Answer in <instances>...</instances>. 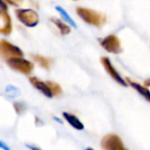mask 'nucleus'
<instances>
[{
	"mask_svg": "<svg viewBox=\"0 0 150 150\" xmlns=\"http://www.w3.org/2000/svg\"><path fill=\"white\" fill-rule=\"evenodd\" d=\"M78 17L88 23V25L96 26V27H101L105 24L106 22V18L103 16L102 13H98L96 11H93L90 8H86V7H77L76 9Z\"/></svg>",
	"mask_w": 150,
	"mask_h": 150,
	"instance_id": "f257e3e1",
	"label": "nucleus"
},
{
	"mask_svg": "<svg viewBox=\"0 0 150 150\" xmlns=\"http://www.w3.org/2000/svg\"><path fill=\"white\" fill-rule=\"evenodd\" d=\"M5 62L11 70L24 75H29L34 69V63L26 60L23 57H15V58L7 59L5 60Z\"/></svg>",
	"mask_w": 150,
	"mask_h": 150,
	"instance_id": "f03ea898",
	"label": "nucleus"
},
{
	"mask_svg": "<svg viewBox=\"0 0 150 150\" xmlns=\"http://www.w3.org/2000/svg\"><path fill=\"white\" fill-rule=\"evenodd\" d=\"M16 16H17L18 20L26 27L33 28L39 23V16L33 9L19 8L16 11Z\"/></svg>",
	"mask_w": 150,
	"mask_h": 150,
	"instance_id": "7ed1b4c3",
	"label": "nucleus"
},
{
	"mask_svg": "<svg viewBox=\"0 0 150 150\" xmlns=\"http://www.w3.org/2000/svg\"><path fill=\"white\" fill-rule=\"evenodd\" d=\"M101 147L103 150H129L125 147L121 138L115 134L105 135L101 140Z\"/></svg>",
	"mask_w": 150,
	"mask_h": 150,
	"instance_id": "20e7f679",
	"label": "nucleus"
},
{
	"mask_svg": "<svg viewBox=\"0 0 150 150\" xmlns=\"http://www.w3.org/2000/svg\"><path fill=\"white\" fill-rule=\"evenodd\" d=\"M24 52L19 46L15 45L11 42L5 39L0 40V59L7 60V59L15 58V57H23Z\"/></svg>",
	"mask_w": 150,
	"mask_h": 150,
	"instance_id": "39448f33",
	"label": "nucleus"
},
{
	"mask_svg": "<svg viewBox=\"0 0 150 150\" xmlns=\"http://www.w3.org/2000/svg\"><path fill=\"white\" fill-rule=\"evenodd\" d=\"M100 44L106 52H110V54H120L122 52V47H121V42L117 36L108 35L106 37L99 39Z\"/></svg>",
	"mask_w": 150,
	"mask_h": 150,
	"instance_id": "423d86ee",
	"label": "nucleus"
},
{
	"mask_svg": "<svg viewBox=\"0 0 150 150\" xmlns=\"http://www.w3.org/2000/svg\"><path fill=\"white\" fill-rule=\"evenodd\" d=\"M100 61H101V64L104 67L105 71L110 75V77L112 78L113 80H115V81L118 84H120L121 86H129L127 81H125V78H123L122 76L119 74V72L115 69V67L113 66V64L111 63L110 59H109L108 57H102Z\"/></svg>",
	"mask_w": 150,
	"mask_h": 150,
	"instance_id": "0eeeda50",
	"label": "nucleus"
},
{
	"mask_svg": "<svg viewBox=\"0 0 150 150\" xmlns=\"http://www.w3.org/2000/svg\"><path fill=\"white\" fill-rule=\"evenodd\" d=\"M13 32L11 18L4 9H0V33L3 35H9Z\"/></svg>",
	"mask_w": 150,
	"mask_h": 150,
	"instance_id": "6e6552de",
	"label": "nucleus"
},
{
	"mask_svg": "<svg viewBox=\"0 0 150 150\" xmlns=\"http://www.w3.org/2000/svg\"><path fill=\"white\" fill-rule=\"evenodd\" d=\"M29 81L34 88H36L38 92H40L43 96H45L46 98L52 99V97H54L45 81H42V80H40L39 78L36 77V76H31V77H29Z\"/></svg>",
	"mask_w": 150,
	"mask_h": 150,
	"instance_id": "1a4fd4ad",
	"label": "nucleus"
},
{
	"mask_svg": "<svg viewBox=\"0 0 150 150\" xmlns=\"http://www.w3.org/2000/svg\"><path fill=\"white\" fill-rule=\"evenodd\" d=\"M125 81H127V86L133 88L134 90L137 91L138 94L141 95L142 97H144V99H145L147 102H150V92H149V90H148V88H146V86L134 81V80L129 79V78H125Z\"/></svg>",
	"mask_w": 150,
	"mask_h": 150,
	"instance_id": "9d476101",
	"label": "nucleus"
},
{
	"mask_svg": "<svg viewBox=\"0 0 150 150\" xmlns=\"http://www.w3.org/2000/svg\"><path fill=\"white\" fill-rule=\"evenodd\" d=\"M62 115L65 120L68 122V125H70L73 129H77V131H82L84 129V125L79 120V118L76 115L72 114L70 112H63Z\"/></svg>",
	"mask_w": 150,
	"mask_h": 150,
	"instance_id": "9b49d317",
	"label": "nucleus"
},
{
	"mask_svg": "<svg viewBox=\"0 0 150 150\" xmlns=\"http://www.w3.org/2000/svg\"><path fill=\"white\" fill-rule=\"evenodd\" d=\"M31 57L40 67L46 69V70H48V69L50 68V65H52V59L47 58V57H43V56H40V54H31Z\"/></svg>",
	"mask_w": 150,
	"mask_h": 150,
	"instance_id": "f8f14e48",
	"label": "nucleus"
},
{
	"mask_svg": "<svg viewBox=\"0 0 150 150\" xmlns=\"http://www.w3.org/2000/svg\"><path fill=\"white\" fill-rule=\"evenodd\" d=\"M52 22L57 26V28L59 29V31H60V33L62 34V35H68V34L70 33L71 28L68 24L64 23V22H62L60 19H56V18H52Z\"/></svg>",
	"mask_w": 150,
	"mask_h": 150,
	"instance_id": "ddd939ff",
	"label": "nucleus"
},
{
	"mask_svg": "<svg viewBox=\"0 0 150 150\" xmlns=\"http://www.w3.org/2000/svg\"><path fill=\"white\" fill-rule=\"evenodd\" d=\"M56 11H58L59 13H60V16L62 17V19L64 20L66 23H68V25L72 26L73 28L77 27V25H76V23L74 22V20H73L72 18L70 17V15H69V13H67V11H65V9L63 8L62 6H56Z\"/></svg>",
	"mask_w": 150,
	"mask_h": 150,
	"instance_id": "4468645a",
	"label": "nucleus"
},
{
	"mask_svg": "<svg viewBox=\"0 0 150 150\" xmlns=\"http://www.w3.org/2000/svg\"><path fill=\"white\" fill-rule=\"evenodd\" d=\"M45 82L48 86V88H50V92H52V94L54 97L61 96V95L63 94V88L59 83H57V82H54V81H50V80H46Z\"/></svg>",
	"mask_w": 150,
	"mask_h": 150,
	"instance_id": "2eb2a0df",
	"label": "nucleus"
},
{
	"mask_svg": "<svg viewBox=\"0 0 150 150\" xmlns=\"http://www.w3.org/2000/svg\"><path fill=\"white\" fill-rule=\"evenodd\" d=\"M13 108H15L16 112H17L19 115L23 114V113L26 111L25 104H23L22 102H16V103H13Z\"/></svg>",
	"mask_w": 150,
	"mask_h": 150,
	"instance_id": "dca6fc26",
	"label": "nucleus"
},
{
	"mask_svg": "<svg viewBox=\"0 0 150 150\" xmlns=\"http://www.w3.org/2000/svg\"><path fill=\"white\" fill-rule=\"evenodd\" d=\"M7 3L11 5H15V6H19L22 2H23V0H5Z\"/></svg>",
	"mask_w": 150,
	"mask_h": 150,
	"instance_id": "f3484780",
	"label": "nucleus"
},
{
	"mask_svg": "<svg viewBox=\"0 0 150 150\" xmlns=\"http://www.w3.org/2000/svg\"><path fill=\"white\" fill-rule=\"evenodd\" d=\"M0 149L2 150H11V148L8 147V145H7L6 143H4V142L0 141Z\"/></svg>",
	"mask_w": 150,
	"mask_h": 150,
	"instance_id": "a211bd4d",
	"label": "nucleus"
},
{
	"mask_svg": "<svg viewBox=\"0 0 150 150\" xmlns=\"http://www.w3.org/2000/svg\"><path fill=\"white\" fill-rule=\"evenodd\" d=\"M0 9H4V11H6L7 9L6 4L3 2V0H0Z\"/></svg>",
	"mask_w": 150,
	"mask_h": 150,
	"instance_id": "6ab92c4d",
	"label": "nucleus"
},
{
	"mask_svg": "<svg viewBox=\"0 0 150 150\" xmlns=\"http://www.w3.org/2000/svg\"><path fill=\"white\" fill-rule=\"evenodd\" d=\"M28 148H29L30 150H41L40 148H38V147H36V146H32V145H26Z\"/></svg>",
	"mask_w": 150,
	"mask_h": 150,
	"instance_id": "aec40b11",
	"label": "nucleus"
},
{
	"mask_svg": "<svg viewBox=\"0 0 150 150\" xmlns=\"http://www.w3.org/2000/svg\"><path fill=\"white\" fill-rule=\"evenodd\" d=\"M143 86H146V88H148V86H150V79H146V80H145V82H144Z\"/></svg>",
	"mask_w": 150,
	"mask_h": 150,
	"instance_id": "412c9836",
	"label": "nucleus"
},
{
	"mask_svg": "<svg viewBox=\"0 0 150 150\" xmlns=\"http://www.w3.org/2000/svg\"><path fill=\"white\" fill-rule=\"evenodd\" d=\"M84 150H95V149H93V148H91V147H88V148H86Z\"/></svg>",
	"mask_w": 150,
	"mask_h": 150,
	"instance_id": "4be33fe9",
	"label": "nucleus"
}]
</instances>
